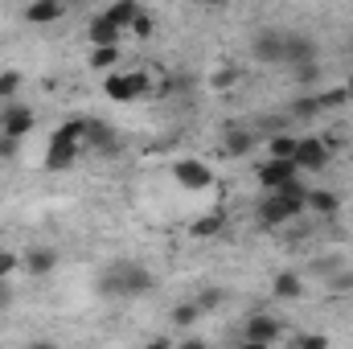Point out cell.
Returning <instances> with one entry per match:
<instances>
[{"mask_svg": "<svg viewBox=\"0 0 353 349\" xmlns=\"http://www.w3.org/2000/svg\"><path fill=\"white\" fill-rule=\"evenodd\" d=\"M99 288L115 300H132V296H144L152 288V271L144 263H132V259H115L103 275H99Z\"/></svg>", "mask_w": 353, "mask_h": 349, "instance_id": "6da1fadb", "label": "cell"}, {"mask_svg": "<svg viewBox=\"0 0 353 349\" xmlns=\"http://www.w3.org/2000/svg\"><path fill=\"white\" fill-rule=\"evenodd\" d=\"M83 144H87V119L74 115V119H66V123L50 136L46 169H50V173H66V169L79 161V148H83Z\"/></svg>", "mask_w": 353, "mask_h": 349, "instance_id": "7a4b0ae2", "label": "cell"}, {"mask_svg": "<svg viewBox=\"0 0 353 349\" xmlns=\"http://www.w3.org/2000/svg\"><path fill=\"white\" fill-rule=\"evenodd\" d=\"M148 90H152V83H148L144 70H132V74L111 70V74L103 79V94H107L111 103H136V99H144Z\"/></svg>", "mask_w": 353, "mask_h": 349, "instance_id": "3957f363", "label": "cell"}, {"mask_svg": "<svg viewBox=\"0 0 353 349\" xmlns=\"http://www.w3.org/2000/svg\"><path fill=\"white\" fill-rule=\"evenodd\" d=\"M173 181L181 189H189V193H201V189L214 185V169L205 161H197V157H181L173 165Z\"/></svg>", "mask_w": 353, "mask_h": 349, "instance_id": "277c9868", "label": "cell"}, {"mask_svg": "<svg viewBox=\"0 0 353 349\" xmlns=\"http://www.w3.org/2000/svg\"><path fill=\"white\" fill-rule=\"evenodd\" d=\"M283 50H288V29H259L255 41H251V54L267 66L283 62Z\"/></svg>", "mask_w": 353, "mask_h": 349, "instance_id": "5b68a950", "label": "cell"}, {"mask_svg": "<svg viewBox=\"0 0 353 349\" xmlns=\"http://www.w3.org/2000/svg\"><path fill=\"white\" fill-rule=\"evenodd\" d=\"M292 165H296V169H308V173L329 169V148H325V140H321V136H304V140L296 144Z\"/></svg>", "mask_w": 353, "mask_h": 349, "instance_id": "8992f818", "label": "cell"}, {"mask_svg": "<svg viewBox=\"0 0 353 349\" xmlns=\"http://www.w3.org/2000/svg\"><path fill=\"white\" fill-rule=\"evenodd\" d=\"M33 123H37V115H33L25 103H8V107H4V115H0V136L21 140V136H29V132H33Z\"/></svg>", "mask_w": 353, "mask_h": 349, "instance_id": "52a82bcc", "label": "cell"}, {"mask_svg": "<svg viewBox=\"0 0 353 349\" xmlns=\"http://www.w3.org/2000/svg\"><path fill=\"white\" fill-rule=\"evenodd\" d=\"M283 337V321L267 317V312H255L247 325H243V341H259V346H275Z\"/></svg>", "mask_w": 353, "mask_h": 349, "instance_id": "ba28073f", "label": "cell"}, {"mask_svg": "<svg viewBox=\"0 0 353 349\" xmlns=\"http://www.w3.org/2000/svg\"><path fill=\"white\" fill-rule=\"evenodd\" d=\"M259 185H263L267 193H275V189H283L288 181H296L300 177V169L292 165V161H267V165H259Z\"/></svg>", "mask_w": 353, "mask_h": 349, "instance_id": "9c48e42d", "label": "cell"}, {"mask_svg": "<svg viewBox=\"0 0 353 349\" xmlns=\"http://www.w3.org/2000/svg\"><path fill=\"white\" fill-rule=\"evenodd\" d=\"M308 62H316V41L308 33H288L283 66H308Z\"/></svg>", "mask_w": 353, "mask_h": 349, "instance_id": "30bf717a", "label": "cell"}, {"mask_svg": "<svg viewBox=\"0 0 353 349\" xmlns=\"http://www.w3.org/2000/svg\"><path fill=\"white\" fill-rule=\"evenodd\" d=\"M62 17H66L62 0H33V4H25V21H33V25H54Z\"/></svg>", "mask_w": 353, "mask_h": 349, "instance_id": "8fae6325", "label": "cell"}, {"mask_svg": "<svg viewBox=\"0 0 353 349\" xmlns=\"http://www.w3.org/2000/svg\"><path fill=\"white\" fill-rule=\"evenodd\" d=\"M271 197H279V201H283V206L292 210V218H300V214L308 210V185H304L300 177H296V181H288L283 189H275Z\"/></svg>", "mask_w": 353, "mask_h": 349, "instance_id": "7c38bea8", "label": "cell"}, {"mask_svg": "<svg viewBox=\"0 0 353 349\" xmlns=\"http://www.w3.org/2000/svg\"><path fill=\"white\" fill-rule=\"evenodd\" d=\"M283 222H292V210H288L279 197L267 193L263 201H259V226H263V230H275V226H283Z\"/></svg>", "mask_w": 353, "mask_h": 349, "instance_id": "4fadbf2b", "label": "cell"}, {"mask_svg": "<svg viewBox=\"0 0 353 349\" xmlns=\"http://www.w3.org/2000/svg\"><path fill=\"white\" fill-rule=\"evenodd\" d=\"M21 267H25L29 275H50V271L58 267V251H50V247H33V251L21 255Z\"/></svg>", "mask_w": 353, "mask_h": 349, "instance_id": "5bb4252c", "label": "cell"}, {"mask_svg": "<svg viewBox=\"0 0 353 349\" xmlns=\"http://www.w3.org/2000/svg\"><path fill=\"white\" fill-rule=\"evenodd\" d=\"M308 210L321 214V218H333V214H341V193H333V189H308Z\"/></svg>", "mask_w": 353, "mask_h": 349, "instance_id": "9a60e30c", "label": "cell"}, {"mask_svg": "<svg viewBox=\"0 0 353 349\" xmlns=\"http://www.w3.org/2000/svg\"><path fill=\"white\" fill-rule=\"evenodd\" d=\"M271 296H275V300H300V296H304V279H300L296 271H279V275L271 279Z\"/></svg>", "mask_w": 353, "mask_h": 349, "instance_id": "2e32d148", "label": "cell"}, {"mask_svg": "<svg viewBox=\"0 0 353 349\" xmlns=\"http://www.w3.org/2000/svg\"><path fill=\"white\" fill-rule=\"evenodd\" d=\"M87 37H90V46H94V50H107V46H119V29H115V25H111V21L103 17V12H99V17L90 21Z\"/></svg>", "mask_w": 353, "mask_h": 349, "instance_id": "e0dca14e", "label": "cell"}, {"mask_svg": "<svg viewBox=\"0 0 353 349\" xmlns=\"http://www.w3.org/2000/svg\"><path fill=\"white\" fill-rule=\"evenodd\" d=\"M103 17H107V21H111V25L123 33V29H132V21L140 17V4H136V0H119V4H111Z\"/></svg>", "mask_w": 353, "mask_h": 349, "instance_id": "ac0fdd59", "label": "cell"}, {"mask_svg": "<svg viewBox=\"0 0 353 349\" xmlns=\"http://www.w3.org/2000/svg\"><path fill=\"white\" fill-rule=\"evenodd\" d=\"M87 144H90V148H99V152H111V148H115V136H111V128H107V123L87 119Z\"/></svg>", "mask_w": 353, "mask_h": 349, "instance_id": "d6986e66", "label": "cell"}, {"mask_svg": "<svg viewBox=\"0 0 353 349\" xmlns=\"http://www.w3.org/2000/svg\"><path fill=\"white\" fill-rule=\"evenodd\" d=\"M251 148H255V136H251L247 128H230V132H226V152H230V157H247Z\"/></svg>", "mask_w": 353, "mask_h": 349, "instance_id": "ffe728a7", "label": "cell"}, {"mask_svg": "<svg viewBox=\"0 0 353 349\" xmlns=\"http://www.w3.org/2000/svg\"><path fill=\"white\" fill-rule=\"evenodd\" d=\"M222 226H226L222 214H205V218H197V222L189 226V235H193V239H214V235H222Z\"/></svg>", "mask_w": 353, "mask_h": 349, "instance_id": "44dd1931", "label": "cell"}, {"mask_svg": "<svg viewBox=\"0 0 353 349\" xmlns=\"http://www.w3.org/2000/svg\"><path fill=\"white\" fill-rule=\"evenodd\" d=\"M197 317H201V308H197L193 300H185V304H176L173 312H169V321H173V329H193V325H197Z\"/></svg>", "mask_w": 353, "mask_h": 349, "instance_id": "7402d4cb", "label": "cell"}, {"mask_svg": "<svg viewBox=\"0 0 353 349\" xmlns=\"http://www.w3.org/2000/svg\"><path fill=\"white\" fill-rule=\"evenodd\" d=\"M296 144H300V140H292V136L275 132V136H271V144H267V148H271V161H292V157H296Z\"/></svg>", "mask_w": 353, "mask_h": 349, "instance_id": "603a6c76", "label": "cell"}, {"mask_svg": "<svg viewBox=\"0 0 353 349\" xmlns=\"http://www.w3.org/2000/svg\"><path fill=\"white\" fill-rule=\"evenodd\" d=\"M90 66L111 74V66H119V46H107V50H90Z\"/></svg>", "mask_w": 353, "mask_h": 349, "instance_id": "cb8c5ba5", "label": "cell"}, {"mask_svg": "<svg viewBox=\"0 0 353 349\" xmlns=\"http://www.w3.org/2000/svg\"><path fill=\"white\" fill-rule=\"evenodd\" d=\"M17 90H21V74L17 70H0V103H17Z\"/></svg>", "mask_w": 353, "mask_h": 349, "instance_id": "d4e9b609", "label": "cell"}, {"mask_svg": "<svg viewBox=\"0 0 353 349\" xmlns=\"http://www.w3.org/2000/svg\"><path fill=\"white\" fill-rule=\"evenodd\" d=\"M316 103H321V111H333V107H345L350 94H345V87H329L325 94H316Z\"/></svg>", "mask_w": 353, "mask_h": 349, "instance_id": "484cf974", "label": "cell"}, {"mask_svg": "<svg viewBox=\"0 0 353 349\" xmlns=\"http://www.w3.org/2000/svg\"><path fill=\"white\" fill-rule=\"evenodd\" d=\"M329 292H353V267H341V271H333L329 275Z\"/></svg>", "mask_w": 353, "mask_h": 349, "instance_id": "4316f807", "label": "cell"}, {"mask_svg": "<svg viewBox=\"0 0 353 349\" xmlns=\"http://www.w3.org/2000/svg\"><path fill=\"white\" fill-rule=\"evenodd\" d=\"M21 271V255H12V251H0V279H12Z\"/></svg>", "mask_w": 353, "mask_h": 349, "instance_id": "83f0119b", "label": "cell"}, {"mask_svg": "<svg viewBox=\"0 0 353 349\" xmlns=\"http://www.w3.org/2000/svg\"><path fill=\"white\" fill-rule=\"evenodd\" d=\"M193 304H197L201 312H210V308H218V304H222V292H218V288H205V292H197V300H193Z\"/></svg>", "mask_w": 353, "mask_h": 349, "instance_id": "f1b7e54d", "label": "cell"}, {"mask_svg": "<svg viewBox=\"0 0 353 349\" xmlns=\"http://www.w3.org/2000/svg\"><path fill=\"white\" fill-rule=\"evenodd\" d=\"M296 349H329V337L325 333H300L296 337Z\"/></svg>", "mask_w": 353, "mask_h": 349, "instance_id": "f546056e", "label": "cell"}, {"mask_svg": "<svg viewBox=\"0 0 353 349\" xmlns=\"http://www.w3.org/2000/svg\"><path fill=\"white\" fill-rule=\"evenodd\" d=\"M152 25H157V21H152V12H144V8H140V17L132 21V29H128V33H136V37H148V33H152Z\"/></svg>", "mask_w": 353, "mask_h": 349, "instance_id": "4dcf8cb0", "label": "cell"}, {"mask_svg": "<svg viewBox=\"0 0 353 349\" xmlns=\"http://www.w3.org/2000/svg\"><path fill=\"white\" fill-rule=\"evenodd\" d=\"M341 267H345V263L337 259V255H325V259H316L312 271H316V275H333V271H341Z\"/></svg>", "mask_w": 353, "mask_h": 349, "instance_id": "1f68e13d", "label": "cell"}, {"mask_svg": "<svg viewBox=\"0 0 353 349\" xmlns=\"http://www.w3.org/2000/svg\"><path fill=\"white\" fill-rule=\"evenodd\" d=\"M292 111H296L300 119H308V115H316V111H321V103H316V94H312V99H300V103H296Z\"/></svg>", "mask_w": 353, "mask_h": 349, "instance_id": "d6a6232c", "label": "cell"}, {"mask_svg": "<svg viewBox=\"0 0 353 349\" xmlns=\"http://www.w3.org/2000/svg\"><path fill=\"white\" fill-rule=\"evenodd\" d=\"M316 74H321V66H316V62H308V66H296V79H300V83H312Z\"/></svg>", "mask_w": 353, "mask_h": 349, "instance_id": "836d02e7", "label": "cell"}, {"mask_svg": "<svg viewBox=\"0 0 353 349\" xmlns=\"http://www.w3.org/2000/svg\"><path fill=\"white\" fill-rule=\"evenodd\" d=\"M239 79H243V70H222L214 83H218V87H230V83H239Z\"/></svg>", "mask_w": 353, "mask_h": 349, "instance_id": "e575fe53", "label": "cell"}, {"mask_svg": "<svg viewBox=\"0 0 353 349\" xmlns=\"http://www.w3.org/2000/svg\"><path fill=\"white\" fill-rule=\"evenodd\" d=\"M8 157H17V140L0 136V161H8Z\"/></svg>", "mask_w": 353, "mask_h": 349, "instance_id": "d590c367", "label": "cell"}, {"mask_svg": "<svg viewBox=\"0 0 353 349\" xmlns=\"http://www.w3.org/2000/svg\"><path fill=\"white\" fill-rule=\"evenodd\" d=\"M12 304V279H0V308Z\"/></svg>", "mask_w": 353, "mask_h": 349, "instance_id": "8d00e7d4", "label": "cell"}, {"mask_svg": "<svg viewBox=\"0 0 353 349\" xmlns=\"http://www.w3.org/2000/svg\"><path fill=\"white\" fill-rule=\"evenodd\" d=\"M176 349H210V341H201V337H185Z\"/></svg>", "mask_w": 353, "mask_h": 349, "instance_id": "74e56055", "label": "cell"}, {"mask_svg": "<svg viewBox=\"0 0 353 349\" xmlns=\"http://www.w3.org/2000/svg\"><path fill=\"white\" fill-rule=\"evenodd\" d=\"M144 349H176V346H173V341H169V337H157V341H148V346H144Z\"/></svg>", "mask_w": 353, "mask_h": 349, "instance_id": "f35d334b", "label": "cell"}, {"mask_svg": "<svg viewBox=\"0 0 353 349\" xmlns=\"http://www.w3.org/2000/svg\"><path fill=\"white\" fill-rule=\"evenodd\" d=\"M25 349H58V346H54V341H46V337H37V341H29Z\"/></svg>", "mask_w": 353, "mask_h": 349, "instance_id": "ab89813d", "label": "cell"}, {"mask_svg": "<svg viewBox=\"0 0 353 349\" xmlns=\"http://www.w3.org/2000/svg\"><path fill=\"white\" fill-rule=\"evenodd\" d=\"M239 349H271V346H259V341H239Z\"/></svg>", "mask_w": 353, "mask_h": 349, "instance_id": "60d3db41", "label": "cell"}, {"mask_svg": "<svg viewBox=\"0 0 353 349\" xmlns=\"http://www.w3.org/2000/svg\"><path fill=\"white\" fill-rule=\"evenodd\" d=\"M345 94H350V99H353V74H350V83H345Z\"/></svg>", "mask_w": 353, "mask_h": 349, "instance_id": "b9f144b4", "label": "cell"}, {"mask_svg": "<svg viewBox=\"0 0 353 349\" xmlns=\"http://www.w3.org/2000/svg\"><path fill=\"white\" fill-rule=\"evenodd\" d=\"M350 165H353V152H350Z\"/></svg>", "mask_w": 353, "mask_h": 349, "instance_id": "7bdbcfd3", "label": "cell"}]
</instances>
